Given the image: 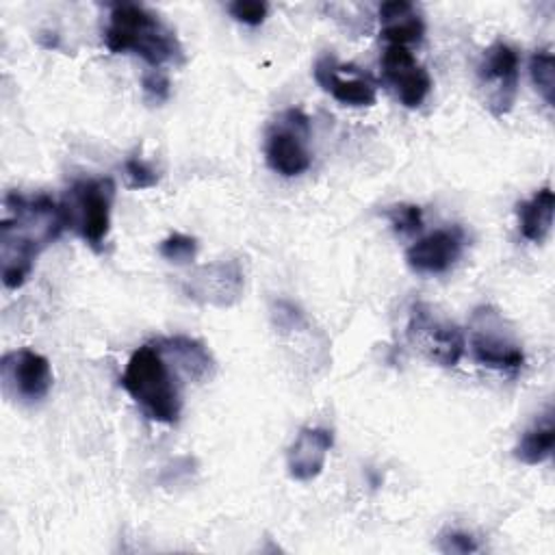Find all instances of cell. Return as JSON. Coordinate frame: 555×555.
I'll list each match as a JSON object with an SVG mask.
<instances>
[{"label": "cell", "mask_w": 555, "mask_h": 555, "mask_svg": "<svg viewBox=\"0 0 555 555\" xmlns=\"http://www.w3.org/2000/svg\"><path fill=\"white\" fill-rule=\"evenodd\" d=\"M67 228L63 204L46 193L11 191L2 199L0 275L7 288H20L33 273L39 254Z\"/></svg>", "instance_id": "1"}, {"label": "cell", "mask_w": 555, "mask_h": 555, "mask_svg": "<svg viewBox=\"0 0 555 555\" xmlns=\"http://www.w3.org/2000/svg\"><path fill=\"white\" fill-rule=\"evenodd\" d=\"M104 46L113 54H137L154 69L165 63H182L184 52L178 35L156 13L134 2L113 4L104 28Z\"/></svg>", "instance_id": "2"}, {"label": "cell", "mask_w": 555, "mask_h": 555, "mask_svg": "<svg viewBox=\"0 0 555 555\" xmlns=\"http://www.w3.org/2000/svg\"><path fill=\"white\" fill-rule=\"evenodd\" d=\"M119 384L147 418L167 425L178 421L182 412L180 384L156 340L132 351Z\"/></svg>", "instance_id": "3"}, {"label": "cell", "mask_w": 555, "mask_h": 555, "mask_svg": "<svg viewBox=\"0 0 555 555\" xmlns=\"http://www.w3.org/2000/svg\"><path fill=\"white\" fill-rule=\"evenodd\" d=\"M115 193V182L108 176L82 178L67 189V197L61 202L67 228L95 251L102 249L108 236Z\"/></svg>", "instance_id": "4"}, {"label": "cell", "mask_w": 555, "mask_h": 555, "mask_svg": "<svg viewBox=\"0 0 555 555\" xmlns=\"http://www.w3.org/2000/svg\"><path fill=\"white\" fill-rule=\"evenodd\" d=\"M468 345L473 358L488 369L518 373L525 366V351L507 319L494 306H479L470 314Z\"/></svg>", "instance_id": "5"}, {"label": "cell", "mask_w": 555, "mask_h": 555, "mask_svg": "<svg viewBox=\"0 0 555 555\" xmlns=\"http://www.w3.org/2000/svg\"><path fill=\"white\" fill-rule=\"evenodd\" d=\"M310 119L301 108L282 111L264 134L267 165L284 176L295 178L310 169L312 154L308 150Z\"/></svg>", "instance_id": "6"}, {"label": "cell", "mask_w": 555, "mask_h": 555, "mask_svg": "<svg viewBox=\"0 0 555 555\" xmlns=\"http://www.w3.org/2000/svg\"><path fill=\"white\" fill-rule=\"evenodd\" d=\"M405 334L410 345L438 366H455L464 356L466 340L462 330L440 317L429 304H412Z\"/></svg>", "instance_id": "7"}, {"label": "cell", "mask_w": 555, "mask_h": 555, "mask_svg": "<svg viewBox=\"0 0 555 555\" xmlns=\"http://www.w3.org/2000/svg\"><path fill=\"white\" fill-rule=\"evenodd\" d=\"M518 78V52L505 41L490 43L477 63V85L483 104L494 117H503L514 108Z\"/></svg>", "instance_id": "8"}, {"label": "cell", "mask_w": 555, "mask_h": 555, "mask_svg": "<svg viewBox=\"0 0 555 555\" xmlns=\"http://www.w3.org/2000/svg\"><path fill=\"white\" fill-rule=\"evenodd\" d=\"M0 382L9 399L22 405L41 403L52 388L50 360L35 349H13L0 360Z\"/></svg>", "instance_id": "9"}, {"label": "cell", "mask_w": 555, "mask_h": 555, "mask_svg": "<svg viewBox=\"0 0 555 555\" xmlns=\"http://www.w3.org/2000/svg\"><path fill=\"white\" fill-rule=\"evenodd\" d=\"M182 293L204 306L230 308L245 291V269L238 258L215 260L197 267L182 280Z\"/></svg>", "instance_id": "10"}, {"label": "cell", "mask_w": 555, "mask_h": 555, "mask_svg": "<svg viewBox=\"0 0 555 555\" xmlns=\"http://www.w3.org/2000/svg\"><path fill=\"white\" fill-rule=\"evenodd\" d=\"M382 78L405 108H418L431 91L429 72L416 61L410 48L386 46L379 59Z\"/></svg>", "instance_id": "11"}, {"label": "cell", "mask_w": 555, "mask_h": 555, "mask_svg": "<svg viewBox=\"0 0 555 555\" xmlns=\"http://www.w3.org/2000/svg\"><path fill=\"white\" fill-rule=\"evenodd\" d=\"M466 247V234L460 225L438 228L416 238L405 249V262L414 273L438 275L449 271Z\"/></svg>", "instance_id": "12"}, {"label": "cell", "mask_w": 555, "mask_h": 555, "mask_svg": "<svg viewBox=\"0 0 555 555\" xmlns=\"http://www.w3.org/2000/svg\"><path fill=\"white\" fill-rule=\"evenodd\" d=\"M312 72L319 87L345 106H373L377 102L375 85L366 80L362 74H358L356 69L351 72V76L345 78L340 74V65L330 54H323L314 63Z\"/></svg>", "instance_id": "13"}, {"label": "cell", "mask_w": 555, "mask_h": 555, "mask_svg": "<svg viewBox=\"0 0 555 555\" xmlns=\"http://www.w3.org/2000/svg\"><path fill=\"white\" fill-rule=\"evenodd\" d=\"M334 434L325 427H301L286 451L288 475L297 481H310L321 475Z\"/></svg>", "instance_id": "14"}, {"label": "cell", "mask_w": 555, "mask_h": 555, "mask_svg": "<svg viewBox=\"0 0 555 555\" xmlns=\"http://www.w3.org/2000/svg\"><path fill=\"white\" fill-rule=\"evenodd\" d=\"M379 24H382V37L388 41V46H412L421 43L425 35V22L416 7L405 0H388L379 4Z\"/></svg>", "instance_id": "15"}, {"label": "cell", "mask_w": 555, "mask_h": 555, "mask_svg": "<svg viewBox=\"0 0 555 555\" xmlns=\"http://www.w3.org/2000/svg\"><path fill=\"white\" fill-rule=\"evenodd\" d=\"M156 345L163 349L167 358L173 360L176 369H180L189 379L193 382H208L215 375V358L210 356L208 347L202 345L199 340L176 334L167 338H158Z\"/></svg>", "instance_id": "16"}, {"label": "cell", "mask_w": 555, "mask_h": 555, "mask_svg": "<svg viewBox=\"0 0 555 555\" xmlns=\"http://www.w3.org/2000/svg\"><path fill=\"white\" fill-rule=\"evenodd\" d=\"M553 206H555V199H553L551 186H542L529 199L516 206L518 230L522 238L531 243H542L548 236L553 225Z\"/></svg>", "instance_id": "17"}, {"label": "cell", "mask_w": 555, "mask_h": 555, "mask_svg": "<svg viewBox=\"0 0 555 555\" xmlns=\"http://www.w3.org/2000/svg\"><path fill=\"white\" fill-rule=\"evenodd\" d=\"M553 447H555V421H553V408H546V412L540 414L520 434L514 447V455L522 464L535 466L553 455Z\"/></svg>", "instance_id": "18"}, {"label": "cell", "mask_w": 555, "mask_h": 555, "mask_svg": "<svg viewBox=\"0 0 555 555\" xmlns=\"http://www.w3.org/2000/svg\"><path fill=\"white\" fill-rule=\"evenodd\" d=\"M529 74L533 87L546 102V106H555V59L551 48H540L529 59Z\"/></svg>", "instance_id": "19"}, {"label": "cell", "mask_w": 555, "mask_h": 555, "mask_svg": "<svg viewBox=\"0 0 555 555\" xmlns=\"http://www.w3.org/2000/svg\"><path fill=\"white\" fill-rule=\"evenodd\" d=\"M158 254L173 264H189L195 260L197 256V238L182 234V232H173L167 238L160 241L158 245Z\"/></svg>", "instance_id": "20"}, {"label": "cell", "mask_w": 555, "mask_h": 555, "mask_svg": "<svg viewBox=\"0 0 555 555\" xmlns=\"http://www.w3.org/2000/svg\"><path fill=\"white\" fill-rule=\"evenodd\" d=\"M384 217L390 221L392 230L401 236L414 234L423 228V210L416 204H395L384 210Z\"/></svg>", "instance_id": "21"}, {"label": "cell", "mask_w": 555, "mask_h": 555, "mask_svg": "<svg viewBox=\"0 0 555 555\" xmlns=\"http://www.w3.org/2000/svg\"><path fill=\"white\" fill-rule=\"evenodd\" d=\"M121 169H124V176H126V184L130 189H139V191L152 189L160 180L158 171L147 160H143L141 156H128L124 160Z\"/></svg>", "instance_id": "22"}, {"label": "cell", "mask_w": 555, "mask_h": 555, "mask_svg": "<svg viewBox=\"0 0 555 555\" xmlns=\"http://www.w3.org/2000/svg\"><path fill=\"white\" fill-rule=\"evenodd\" d=\"M436 544H438V548H440L442 553H447V555H449V553L468 555V553H477V551H479L477 540H475L470 533L460 531V529H447V531H442V533L438 535Z\"/></svg>", "instance_id": "23"}, {"label": "cell", "mask_w": 555, "mask_h": 555, "mask_svg": "<svg viewBox=\"0 0 555 555\" xmlns=\"http://www.w3.org/2000/svg\"><path fill=\"white\" fill-rule=\"evenodd\" d=\"M228 11L236 22L247 26H258L264 22L269 13V4L260 0H234L228 4Z\"/></svg>", "instance_id": "24"}, {"label": "cell", "mask_w": 555, "mask_h": 555, "mask_svg": "<svg viewBox=\"0 0 555 555\" xmlns=\"http://www.w3.org/2000/svg\"><path fill=\"white\" fill-rule=\"evenodd\" d=\"M141 87H143L145 100L160 104V102H165V100L169 98V87H171V85H169V78L165 76L163 69H154V67H152L150 72L143 74Z\"/></svg>", "instance_id": "25"}]
</instances>
